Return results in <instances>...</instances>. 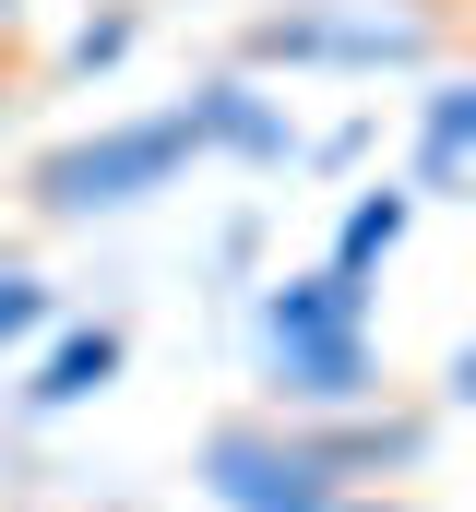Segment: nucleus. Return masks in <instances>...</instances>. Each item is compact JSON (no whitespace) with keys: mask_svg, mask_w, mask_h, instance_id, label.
<instances>
[{"mask_svg":"<svg viewBox=\"0 0 476 512\" xmlns=\"http://www.w3.org/2000/svg\"><path fill=\"white\" fill-rule=\"evenodd\" d=\"M262 358H274V393L286 405H369L381 358H369V286L357 274H298L262 298Z\"/></svg>","mask_w":476,"mask_h":512,"instance_id":"nucleus-1","label":"nucleus"},{"mask_svg":"<svg viewBox=\"0 0 476 512\" xmlns=\"http://www.w3.org/2000/svg\"><path fill=\"white\" fill-rule=\"evenodd\" d=\"M191 155H203L191 108H155V120H108V131H84V143H60V155H36L24 191H36V215L72 227V215H119V203H143V191H167Z\"/></svg>","mask_w":476,"mask_h":512,"instance_id":"nucleus-2","label":"nucleus"},{"mask_svg":"<svg viewBox=\"0 0 476 512\" xmlns=\"http://www.w3.org/2000/svg\"><path fill=\"white\" fill-rule=\"evenodd\" d=\"M203 489L227 512H346V453L322 429H286V417H215Z\"/></svg>","mask_w":476,"mask_h":512,"instance_id":"nucleus-3","label":"nucleus"},{"mask_svg":"<svg viewBox=\"0 0 476 512\" xmlns=\"http://www.w3.org/2000/svg\"><path fill=\"white\" fill-rule=\"evenodd\" d=\"M108 370H119V322H84V334H60V346H48V370L24 382V405H36V417H60V405L108 393Z\"/></svg>","mask_w":476,"mask_h":512,"instance_id":"nucleus-4","label":"nucleus"},{"mask_svg":"<svg viewBox=\"0 0 476 512\" xmlns=\"http://www.w3.org/2000/svg\"><path fill=\"white\" fill-rule=\"evenodd\" d=\"M405 215H417L405 191H369V203H346V227H334V274H369V262L405 239Z\"/></svg>","mask_w":476,"mask_h":512,"instance_id":"nucleus-5","label":"nucleus"},{"mask_svg":"<svg viewBox=\"0 0 476 512\" xmlns=\"http://www.w3.org/2000/svg\"><path fill=\"white\" fill-rule=\"evenodd\" d=\"M465 155H476V96H465V84H453V96L429 108V179H453Z\"/></svg>","mask_w":476,"mask_h":512,"instance_id":"nucleus-6","label":"nucleus"},{"mask_svg":"<svg viewBox=\"0 0 476 512\" xmlns=\"http://www.w3.org/2000/svg\"><path fill=\"white\" fill-rule=\"evenodd\" d=\"M36 322H48V286L36 274H0V346H24Z\"/></svg>","mask_w":476,"mask_h":512,"instance_id":"nucleus-7","label":"nucleus"},{"mask_svg":"<svg viewBox=\"0 0 476 512\" xmlns=\"http://www.w3.org/2000/svg\"><path fill=\"white\" fill-rule=\"evenodd\" d=\"M453 405H476V346H453Z\"/></svg>","mask_w":476,"mask_h":512,"instance_id":"nucleus-8","label":"nucleus"},{"mask_svg":"<svg viewBox=\"0 0 476 512\" xmlns=\"http://www.w3.org/2000/svg\"><path fill=\"white\" fill-rule=\"evenodd\" d=\"M12 24H24V0H0V36H12Z\"/></svg>","mask_w":476,"mask_h":512,"instance_id":"nucleus-9","label":"nucleus"},{"mask_svg":"<svg viewBox=\"0 0 476 512\" xmlns=\"http://www.w3.org/2000/svg\"><path fill=\"white\" fill-rule=\"evenodd\" d=\"M346 512H405V501H346Z\"/></svg>","mask_w":476,"mask_h":512,"instance_id":"nucleus-10","label":"nucleus"}]
</instances>
